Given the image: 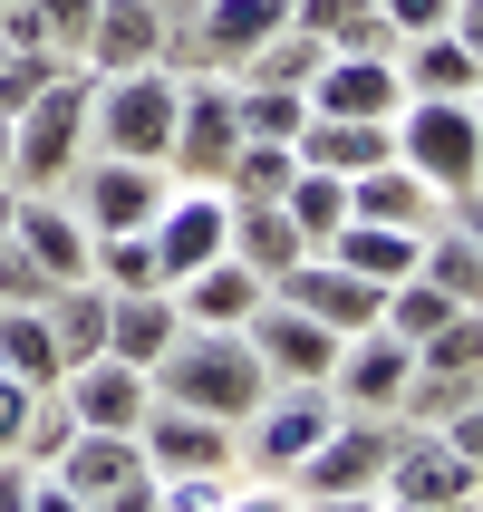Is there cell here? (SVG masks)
<instances>
[{
  "label": "cell",
  "mask_w": 483,
  "mask_h": 512,
  "mask_svg": "<svg viewBox=\"0 0 483 512\" xmlns=\"http://www.w3.org/2000/svg\"><path fill=\"white\" fill-rule=\"evenodd\" d=\"M435 184L416 165H397V155H387V165H368V174H348V213H368V223H406V232H426L435 223Z\"/></svg>",
  "instance_id": "603a6c76"
},
{
  "label": "cell",
  "mask_w": 483,
  "mask_h": 512,
  "mask_svg": "<svg viewBox=\"0 0 483 512\" xmlns=\"http://www.w3.org/2000/svg\"><path fill=\"white\" fill-rule=\"evenodd\" d=\"M10 242H20L49 281H87V223H78V203L20 194V184H10Z\"/></svg>",
  "instance_id": "ac0fdd59"
},
{
  "label": "cell",
  "mask_w": 483,
  "mask_h": 512,
  "mask_svg": "<svg viewBox=\"0 0 483 512\" xmlns=\"http://www.w3.org/2000/svg\"><path fill=\"white\" fill-rule=\"evenodd\" d=\"M0 368L20 377V387H39V397L68 377V358H58V339H49V319H39V310H0Z\"/></svg>",
  "instance_id": "f1b7e54d"
},
{
  "label": "cell",
  "mask_w": 483,
  "mask_h": 512,
  "mask_svg": "<svg viewBox=\"0 0 483 512\" xmlns=\"http://www.w3.org/2000/svg\"><path fill=\"white\" fill-rule=\"evenodd\" d=\"M290 174H300V155H290V145L242 136V145L223 155V174H213V184H223L232 203H281V194H290Z\"/></svg>",
  "instance_id": "f546056e"
},
{
  "label": "cell",
  "mask_w": 483,
  "mask_h": 512,
  "mask_svg": "<svg viewBox=\"0 0 483 512\" xmlns=\"http://www.w3.org/2000/svg\"><path fill=\"white\" fill-rule=\"evenodd\" d=\"M0 184H10V116H0Z\"/></svg>",
  "instance_id": "681fc988"
},
{
  "label": "cell",
  "mask_w": 483,
  "mask_h": 512,
  "mask_svg": "<svg viewBox=\"0 0 483 512\" xmlns=\"http://www.w3.org/2000/svg\"><path fill=\"white\" fill-rule=\"evenodd\" d=\"M232 126L261 136V145H290L300 126H310V97H300V87H242L232 78Z\"/></svg>",
  "instance_id": "1f68e13d"
},
{
  "label": "cell",
  "mask_w": 483,
  "mask_h": 512,
  "mask_svg": "<svg viewBox=\"0 0 483 512\" xmlns=\"http://www.w3.org/2000/svg\"><path fill=\"white\" fill-rule=\"evenodd\" d=\"M387 145H397V165H416L435 194H464L483 184V126H474V97H406L387 116Z\"/></svg>",
  "instance_id": "277c9868"
},
{
  "label": "cell",
  "mask_w": 483,
  "mask_h": 512,
  "mask_svg": "<svg viewBox=\"0 0 483 512\" xmlns=\"http://www.w3.org/2000/svg\"><path fill=\"white\" fill-rule=\"evenodd\" d=\"M145 242H155V281H194L203 261H223L232 242V194L223 184H184V194L155 203V223H145Z\"/></svg>",
  "instance_id": "8992f818"
},
{
  "label": "cell",
  "mask_w": 483,
  "mask_h": 512,
  "mask_svg": "<svg viewBox=\"0 0 483 512\" xmlns=\"http://www.w3.org/2000/svg\"><path fill=\"white\" fill-rule=\"evenodd\" d=\"M426 512H483V493H455V503H426Z\"/></svg>",
  "instance_id": "c3c4849f"
},
{
  "label": "cell",
  "mask_w": 483,
  "mask_h": 512,
  "mask_svg": "<svg viewBox=\"0 0 483 512\" xmlns=\"http://www.w3.org/2000/svg\"><path fill=\"white\" fill-rule=\"evenodd\" d=\"M474 126H483V87H474Z\"/></svg>",
  "instance_id": "816d5d0a"
},
{
  "label": "cell",
  "mask_w": 483,
  "mask_h": 512,
  "mask_svg": "<svg viewBox=\"0 0 483 512\" xmlns=\"http://www.w3.org/2000/svg\"><path fill=\"white\" fill-rule=\"evenodd\" d=\"M136 445H145V474H232V426L194 416V406H165V397L145 406Z\"/></svg>",
  "instance_id": "2e32d148"
},
{
  "label": "cell",
  "mask_w": 483,
  "mask_h": 512,
  "mask_svg": "<svg viewBox=\"0 0 483 512\" xmlns=\"http://www.w3.org/2000/svg\"><path fill=\"white\" fill-rule=\"evenodd\" d=\"M319 252L339 261V271H358V281H416V261H426V232H406V223H368V213H348Z\"/></svg>",
  "instance_id": "d6986e66"
},
{
  "label": "cell",
  "mask_w": 483,
  "mask_h": 512,
  "mask_svg": "<svg viewBox=\"0 0 483 512\" xmlns=\"http://www.w3.org/2000/svg\"><path fill=\"white\" fill-rule=\"evenodd\" d=\"M290 155L319 165V174H368V165H387L397 145H387V126H368V116H310V126L290 136Z\"/></svg>",
  "instance_id": "484cf974"
},
{
  "label": "cell",
  "mask_w": 483,
  "mask_h": 512,
  "mask_svg": "<svg viewBox=\"0 0 483 512\" xmlns=\"http://www.w3.org/2000/svg\"><path fill=\"white\" fill-rule=\"evenodd\" d=\"M319 58H329V39H310V29H271L252 58H232L223 78H242V87H310Z\"/></svg>",
  "instance_id": "83f0119b"
},
{
  "label": "cell",
  "mask_w": 483,
  "mask_h": 512,
  "mask_svg": "<svg viewBox=\"0 0 483 512\" xmlns=\"http://www.w3.org/2000/svg\"><path fill=\"white\" fill-rule=\"evenodd\" d=\"M29 484H39V464H29V455H0V512H20Z\"/></svg>",
  "instance_id": "b9f144b4"
},
{
  "label": "cell",
  "mask_w": 483,
  "mask_h": 512,
  "mask_svg": "<svg viewBox=\"0 0 483 512\" xmlns=\"http://www.w3.org/2000/svg\"><path fill=\"white\" fill-rule=\"evenodd\" d=\"M445 213H455V232L483 252V184H464V194H445Z\"/></svg>",
  "instance_id": "7bdbcfd3"
},
{
  "label": "cell",
  "mask_w": 483,
  "mask_h": 512,
  "mask_svg": "<svg viewBox=\"0 0 483 512\" xmlns=\"http://www.w3.org/2000/svg\"><path fill=\"white\" fill-rule=\"evenodd\" d=\"M232 145H242V126H232V78H223V68H194V78H184V107H174V155H165V174L213 184Z\"/></svg>",
  "instance_id": "8fae6325"
},
{
  "label": "cell",
  "mask_w": 483,
  "mask_h": 512,
  "mask_svg": "<svg viewBox=\"0 0 483 512\" xmlns=\"http://www.w3.org/2000/svg\"><path fill=\"white\" fill-rule=\"evenodd\" d=\"M416 271H426V281L445 290V300H464V310H483V252H474V242H464V232H435Z\"/></svg>",
  "instance_id": "836d02e7"
},
{
  "label": "cell",
  "mask_w": 483,
  "mask_h": 512,
  "mask_svg": "<svg viewBox=\"0 0 483 512\" xmlns=\"http://www.w3.org/2000/svg\"><path fill=\"white\" fill-rule=\"evenodd\" d=\"M445 29H455L464 49H474V58H483V0H455V20H445Z\"/></svg>",
  "instance_id": "bcb514c9"
},
{
  "label": "cell",
  "mask_w": 483,
  "mask_h": 512,
  "mask_svg": "<svg viewBox=\"0 0 483 512\" xmlns=\"http://www.w3.org/2000/svg\"><path fill=\"white\" fill-rule=\"evenodd\" d=\"M271 29H290V0H203L194 49H203V68H232V58H252Z\"/></svg>",
  "instance_id": "cb8c5ba5"
},
{
  "label": "cell",
  "mask_w": 483,
  "mask_h": 512,
  "mask_svg": "<svg viewBox=\"0 0 483 512\" xmlns=\"http://www.w3.org/2000/svg\"><path fill=\"white\" fill-rule=\"evenodd\" d=\"M87 512H165V503H155V474H136V484H116L107 503H87Z\"/></svg>",
  "instance_id": "ee69618b"
},
{
  "label": "cell",
  "mask_w": 483,
  "mask_h": 512,
  "mask_svg": "<svg viewBox=\"0 0 483 512\" xmlns=\"http://www.w3.org/2000/svg\"><path fill=\"white\" fill-rule=\"evenodd\" d=\"M300 97H310V116H368V126H387V116L406 107V78H397V58L329 49V58H319V78L300 87Z\"/></svg>",
  "instance_id": "5bb4252c"
},
{
  "label": "cell",
  "mask_w": 483,
  "mask_h": 512,
  "mask_svg": "<svg viewBox=\"0 0 483 512\" xmlns=\"http://www.w3.org/2000/svg\"><path fill=\"white\" fill-rule=\"evenodd\" d=\"M397 78H406V97H474L483 58L464 49L455 29H426V39H397Z\"/></svg>",
  "instance_id": "d4e9b609"
},
{
  "label": "cell",
  "mask_w": 483,
  "mask_h": 512,
  "mask_svg": "<svg viewBox=\"0 0 483 512\" xmlns=\"http://www.w3.org/2000/svg\"><path fill=\"white\" fill-rule=\"evenodd\" d=\"M68 184H78L87 242H97V232H145V223H155V203L174 194L165 165H136V155H87V165H68Z\"/></svg>",
  "instance_id": "52a82bcc"
},
{
  "label": "cell",
  "mask_w": 483,
  "mask_h": 512,
  "mask_svg": "<svg viewBox=\"0 0 483 512\" xmlns=\"http://www.w3.org/2000/svg\"><path fill=\"white\" fill-rule=\"evenodd\" d=\"M271 300V281L261 271H242V261H203L194 281H174V310H184V329H242V319Z\"/></svg>",
  "instance_id": "ffe728a7"
},
{
  "label": "cell",
  "mask_w": 483,
  "mask_h": 512,
  "mask_svg": "<svg viewBox=\"0 0 483 512\" xmlns=\"http://www.w3.org/2000/svg\"><path fill=\"white\" fill-rule=\"evenodd\" d=\"M435 435H445V445H455V455H464V464L483 474V387H474V397H464V406H455V416H445Z\"/></svg>",
  "instance_id": "60d3db41"
},
{
  "label": "cell",
  "mask_w": 483,
  "mask_h": 512,
  "mask_svg": "<svg viewBox=\"0 0 483 512\" xmlns=\"http://www.w3.org/2000/svg\"><path fill=\"white\" fill-rule=\"evenodd\" d=\"M271 300H290V310H310L319 329L358 339V329H377V300H387V290H377V281H358V271H339L329 252H300L281 281H271Z\"/></svg>",
  "instance_id": "4fadbf2b"
},
{
  "label": "cell",
  "mask_w": 483,
  "mask_h": 512,
  "mask_svg": "<svg viewBox=\"0 0 483 512\" xmlns=\"http://www.w3.org/2000/svg\"><path fill=\"white\" fill-rule=\"evenodd\" d=\"M455 493H483V474L435 426H406L397 455H387V474H377V503L387 512H426V503H455Z\"/></svg>",
  "instance_id": "9c48e42d"
},
{
  "label": "cell",
  "mask_w": 483,
  "mask_h": 512,
  "mask_svg": "<svg viewBox=\"0 0 483 512\" xmlns=\"http://www.w3.org/2000/svg\"><path fill=\"white\" fill-rule=\"evenodd\" d=\"M174 329H184V310H174V290H116V310H107V358H126V368H155L174 348Z\"/></svg>",
  "instance_id": "7402d4cb"
},
{
  "label": "cell",
  "mask_w": 483,
  "mask_h": 512,
  "mask_svg": "<svg viewBox=\"0 0 483 512\" xmlns=\"http://www.w3.org/2000/svg\"><path fill=\"white\" fill-rule=\"evenodd\" d=\"M406 377H416V348H406L397 329H358V339H339L329 397H339V406H358V416H397Z\"/></svg>",
  "instance_id": "9a60e30c"
},
{
  "label": "cell",
  "mask_w": 483,
  "mask_h": 512,
  "mask_svg": "<svg viewBox=\"0 0 483 512\" xmlns=\"http://www.w3.org/2000/svg\"><path fill=\"white\" fill-rule=\"evenodd\" d=\"M242 426H252V464L261 474H300V455L339 426V397H329V387H271Z\"/></svg>",
  "instance_id": "7c38bea8"
},
{
  "label": "cell",
  "mask_w": 483,
  "mask_h": 512,
  "mask_svg": "<svg viewBox=\"0 0 483 512\" xmlns=\"http://www.w3.org/2000/svg\"><path fill=\"white\" fill-rule=\"evenodd\" d=\"M49 397L68 406V426H87V435H136L155 387H145V368H126V358H78Z\"/></svg>",
  "instance_id": "30bf717a"
},
{
  "label": "cell",
  "mask_w": 483,
  "mask_h": 512,
  "mask_svg": "<svg viewBox=\"0 0 483 512\" xmlns=\"http://www.w3.org/2000/svg\"><path fill=\"white\" fill-rule=\"evenodd\" d=\"M377 20L397 29V39H426V29L455 20V0H377Z\"/></svg>",
  "instance_id": "f35d334b"
},
{
  "label": "cell",
  "mask_w": 483,
  "mask_h": 512,
  "mask_svg": "<svg viewBox=\"0 0 483 512\" xmlns=\"http://www.w3.org/2000/svg\"><path fill=\"white\" fill-rule=\"evenodd\" d=\"M0 232H10V184H0Z\"/></svg>",
  "instance_id": "f907efd6"
},
{
  "label": "cell",
  "mask_w": 483,
  "mask_h": 512,
  "mask_svg": "<svg viewBox=\"0 0 483 512\" xmlns=\"http://www.w3.org/2000/svg\"><path fill=\"white\" fill-rule=\"evenodd\" d=\"M174 107H184V78H174L165 58H155V68L97 78V97H87V136H97V155H136V165H165V155H174Z\"/></svg>",
  "instance_id": "3957f363"
},
{
  "label": "cell",
  "mask_w": 483,
  "mask_h": 512,
  "mask_svg": "<svg viewBox=\"0 0 483 512\" xmlns=\"http://www.w3.org/2000/svg\"><path fill=\"white\" fill-rule=\"evenodd\" d=\"M145 387H155L165 406H194V416L242 426V416L271 397V368L252 358V339H242V329H174V348L145 368Z\"/></svg>",
  "instance_id": "6da1fadb"
},
{
  "label": "cell",
  "mask_w": 483,
  "mask_h": 512,
  "mask_svg": "<svg viewBox=\"0 0 483 512\" xmlns=\"http://www.w3.org/2000/svg\"><path fill=\"white\" fill-rule=\"evenodd\" d=\"M39 406H49L39 387H20V377L0 368V455H20V435H29V416H39Z\"/></svg>",
  "instance_id": "74e56055"
},
{
  "label": "cell",
  "mask_w": 483,
  "mask_h": 512,
  "mask_svg": "<svg viewBox=\"0 0 483 512\" xmlns=\"http://www.w3.org/2000/svg\"><path fill=\"white\" fill-rule=\"evenodd\" d=\"M49 271H39V261L20 252V242H10V232H0V310H39V300H49Z\"/></svg>",
  "instance_id": "e575fe53"
},
{
  "label": "cell",
  "mask_w": 483,
  "mask_h": 512,
  "mask_svg": "<svg viewBox=\"0 0 483 512\" xmlns=\"http://www.w3.org/2000/svg\"><path fill=\"white\" fill-rule=\"evenodd\" d=\"M416 368H435V377H474V387H483V310H455L445 329H426V339H416Z\"/></svg>",
  "instance_id": "d6a6232c"
},
{
  "label": "cell",
  "mask_w": 483,
  "mask_h": 512,
  "mask_svg": "<svg viewBox=\"0 0 483 512\" xmlns=\"http://www.w3.org/2000/svg\"><path fill=\"white\" fill-rule=\"evenodd\" d=\"M20 512H87L78 503V493H68V484H58V474H39V484H29V503Z\"/></svg>",
  "instance_id": "f6af8a7d"
},
{
  "label": "cell",
  "mask_w": 483,
  "mask_h": 512,
  "mask_svg": "<svg viewBox=\"0 0 483 512\" xmlns=\"http://www.w3.org/2000/svg\"><path fill=\"white\" fill-rule=\"evenodd\" d=\"M39 20H49V49H68L78 58V39H87V20H97V0H29Z\"/></svg>",
  "instance_id": "ab89813d"
},
{
  "label": "cell",
  "mask_w": 483,
  "mask_h": 512,
  "mask_svg": "<svg viewBox=\"0 0 483 512\" xmlns=\"http://www.w3.org/2000/svg\"><path fill=\"white\" fill-rule=\"evenodd\" d=\"M223 252L242 261V271H261V281H281L310 242H300V223H290L281 203H232V242H223Z\"/></svg>",
  "instance_id": "4316f807"
},
{
  "label": "cell",
  "mask_w": 483,
  "mask_h": 512,
  "mask_svg": "<svg viewBox=\"0 0 483 512\" xmlns=\"http://www.w3.org/2000/svg\"><path fill=\"white\" fill-rule=\"evenodd\" d=\"M87 97H97V78H87V68H58V78L10 116V184H20V194H58V184H68V165H78V145H87Z\"/></svg>",
  "instance_id": "7a4b0ae2"
},
{
  "label": "cell",
  "mask_w": 483,
  "mask_h": 512,
  "mask_svg": "<svg viewBox=\"0 0 483 512\" xmlns=\"http://www.w3.org/2000/svg\"><path fill=\"white\" fill-rule=\"evenodd\" d=\"M300 512H387L377 493H329V503H300Z\"/></svg>",
  "instance_id": "7dc6e473"
},
{
  "label": "cell",
  "mask_w": 483,
  "mask_h": 512,
  "mask_svg": "<svg viewBox=\"0 0 483 512\" xmlns=\"http://www.w3.org/2000/svg\"><path fill=\"white\" fill-rule=\"evenodd\" d=\"M49 474L78 493V503H107L116 484H136V474H145V445H136V435H87V426H78V435L49 455Z\"/></svg>",
  "instance_id": "44dd1931"
},
{
  "label": "cell",
  "mask_w": 483,
  "mask_h": 512,
  "mask_svg": "<svg viewBox=\"0 0 483 512\" xmlns=\"http://www.w3.org/2000/svg\"><path fill=\"white\" fill-rule=\"evenodd\" d=\"M281 213L300 223V242L319 252V242H329V232L348 223V174H319V165H300V174H290V194H281Z\"/></svg>",
  "instance_id": "4dcf8cb0"
},
{
  "label": "cell",
  "mask_w": 483,
  "mask_h": 512,
  "mask_svg": "<svg viewBox=\"0 0 483 512\" xmlns=\"http://www.w3.org/2000/svg\"><path fill=\"white\" fill-rule=\"evenodd\" d=\"M397 416H358V406H339V426L319 435L310 455H300V503H329V493H377V474H387V455H397Z\"/></svg>",
  "instance_id": "5b68a950"
},
{
  "label": "cell",
  "mask_w": 483,
  "mask_h": 512,
  "mask_svg": "<svg viewBox=\"0 0 483 512\" xmlns=\"http://www.w3.org/2000/svg\"><path fill=\"white\" fill-rule=\"evenodd\" d=\"M165 58V0H97V20L78 39L87 78H126V68H155Z\"/></svg>",
  "instance_id": "e0dca14e"
},
{
  "label": "cell",
  "mask_w": 483,
  "mask_h": 512,
  "mask_svg": "<svg viewBox=\"0 0 483 512\" xmlns=\"http://www.w3.org/2000/svg\"><path fill=\"white\" fill-rule=\"evenodd\" d=\"M242 339H252V358L271 368V387H329V368H339V329H319V319L290 310V300H261V310L242 319Z\"/></svg>",
  "instance_id": "ba28073f"
},
{
  "label": "cell",
  "mask_w": 483,
  "mask_h": 512,
  "mask_svg": "<svg viewBox=\"0 0 483 512\" xmlns=\"http://www.w3.org/2000/svg\"><path fill=\"white\" fill-rule=\"evenodd\" d=\"M368 10H377V0H290V29H310V39H329V49H339Z\"/></svg>",
  "instance_id": "8d00e7d4"
},
{
  "label": "cell",
  "mask_w": 483,
  "mask_h": 512,
  "mask_svg": "<svg viewBox=\"0 0 483 512\" xmlns=\"http://www.w3.org/2000/svg\"><path fill=\"white\" fill-rule=\"evenodd\" d=\"M155 503H165V512H223L232 503V474H155Z\"/></svg>",
  "instance_id": "d590c367"
}]
</instances>
